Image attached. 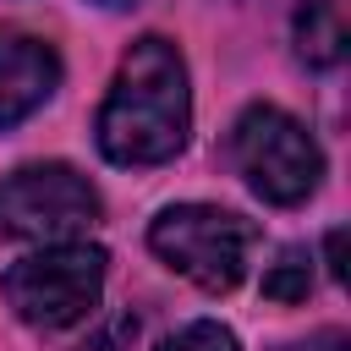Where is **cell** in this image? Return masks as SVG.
Returning <instances> with one entry per match:
<instances>
[{"mask_svg": "<svg viewBox=\"0 0 351 351\" xmlns=\"http://www.w3.org/2000/svg\"><path fill=\"white\" fill-rule=\"evenodd\" d=\"M313 291V258L307 247H280V258L263 269V296L269 302H307Z\"/></svg>", "mask_w": 351, "mask_h": 351, "instance_id": "8", "label": "cell"}, {"mask_svg": "<svg viewBox=\"0 0 351 351\" xmlns=\"http://www.w3.org/2000/svg\"><path fill=\"white\" fill-rule=\"evenodd\" d=\"M236 176L263 197V203H307L324 181V148L313 143V132L285 115L280 104H247L230 121V143H225Z\"/></svg>", "mask_w": 351, "mask_h": 351, "instance_id": "2", "label": "cell"}, {"mask_svg": "<svg viewBox=\"0 0 351 351\" xmlns=\"http://www.w3.org/2000/svg\"><path fill=\"white\" fill-rule=\"evenodd\" d=\"M60 88V55L49 38L0 27V132L44 110Z\"/></svg>", "mask_w": 351, "mask_h": 351, "instance_id": "6", "label": "cell"}, {"mask_svg": "<svg viewBox=\"0 0 351 351\" xmlns=\"http://www.w3.org/2000/svg\"><path fill=\"white\" fill-rule=\"evenodd\" d=\"M186 132H192L186 60L170 38L143 33L115 66V82L93 115V143L110 165L148 170L176 159L186 148Z\"/></svg>", "mask_w": 351, "mask_h": 351, "instance_id": "1", "label": "cell"}, {"mask_svg": "<svg viewBox=\"0 0 351 351\" xmlns=\"http://www.w3.org/2000/svg\"><path fill=\"white\" fill-rule=\"evenodd\" d=\"M280 351H351V340L340 329H318L313 340H296V346H280Z\"/></svg>", "mask_w": 351, "mask_h": 351, "instance_id": "11", "label": "cell"}, {"mask_svg": "<svg viewBox=\"0 0 351 351\" xmlns=\"http://www.w3.org/2000/svg\"><path fill=\"white\" fill-rule=\"evenodd\" d=\"M99 214H104L99 186L60 159L0 176V236L55 247V241H71L88 225H99Z\"/></svg>", "mask_w": 351, "mask_h": 351, "instance_id": "5", "label": "cell"}, {"mask_svg": "<svg viewBox=\"0 0 351 351\" xmlns=\"http://www.w3.org/2000/svg\"><path fill=\"white\" fill-rule=\"evenodd\" d=\"M324 252H329V280H346V230L340 225L324 236Z\"/></svg>", "mask_w": 351, "mask_h": 351, "instance_id": "12", "label": "cell"}, {"mask_svg": "<svg viewBox=\"0 0 351 351\" xmlns=\"http://www.w3.org/2000/svg\"><path fill=\"white\" fill-rule=\"evenodd\" d=\"M93 5H104V11H126V5H137V0H93Z\"/></svg>", "mask_w": 351, "mask_h": 351, "instance_id": "13", "label": "cell"}, {"mask_svg": "<svg viewBox=\"0 0 351 351\" xmlns=\"http://www.w3.org/2000/svg\"><path fill=\"white\" fill-rule=\"evenodd\" d=\"M159 351H241V340H236L225 324H214V318H197V324L176 329L170 340H159Z\"/></svg>", "mask_w": 351, "mask_h": 351, "instance_id": "9", "label": "cell"}, {"mask_svg": "<svg viewBox=\"0 0 351 351\" xmlns=\"http://www.w3.org/2000/svg\"><path fill=\"white\" fill-rule=\"evenodd\" d=\"M296 55L313 71H329L346 60V22L335 0H302L296 5Z\"/></svg>", "mask_w": 351, "mask_h": 351, "instance_id": "7", "label": "cell"}, {"mask_svg": "<svg viewBox=\"0 0 351 351\" xmlns=\"http://www.w3.org/2000/svg\"><path fill=\"white\" fill-rule=\"evenodd\" d=\"M132 340H137V313H115V318H104L77 351H132Z\"/></svg>", "mask_w": 351, "mask_h": 351, "instance_id": "10", "label": "cell"}, {"mask_svg": "<svg viewBox=\"0 0 351 351\" xmlns=\"http://www.w3.org/2000/svg\"><path fill=\"white\" fill-rule=\"evenodd\" d=\"M104 247H88V241H55V247H38L16 263H5L0 274V296L5 307L33 324V329H71L82 324L93 307H99V291H104Z\"/></svg>", "mask_w": 351, "mask_h": 351, "instance_id": "3", "label": "cell"}, {"mask_svg": "<svg viewBox=\"0 0 351 351\" xmlns=\"http://www.w3.org/2000/svg\"><path fill=\"white\" fill-rule=\"evenodd\" d=\"M252 241H258V225L219 203H176L148 225V247L208 296H225L241 285Z\"/></svg>", "mask_w": 351, "mask_h": 351, "instance_id": "4", "label": "cell"}]
</instances>
